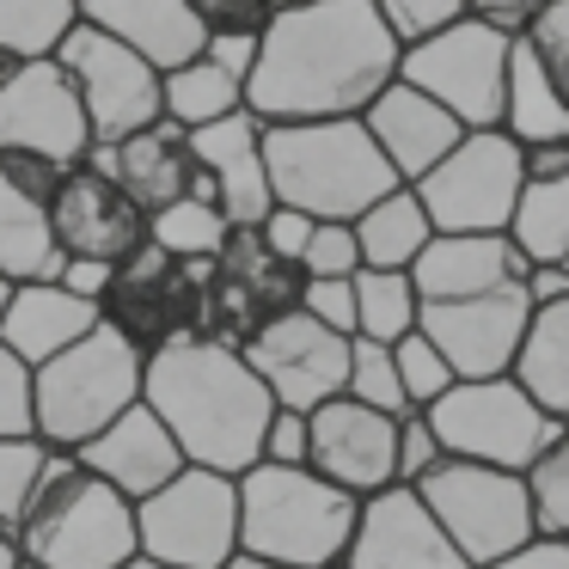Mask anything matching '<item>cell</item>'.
I'll return each mask as SVG.
<instances>
[{"label":"cell","instance_id":"obj_3","mask_svg":"<svg viewBox=\"0 0 569 569\" xmlns=\"http://www.w3.org/2000/svg\"><path fill=\"white\" fill-rule=\"evenodd\" d=\"M263 166H270L276 202L307 209L312 221H356L368 202L405 184L361 117L263 123Z\"/></svg>","mask_w":569,"mask_h":569},{"label":"cell","instance_id":"obj_27","mask_svg":"<svg viewBox=\"0 0 569 569\" xmlns=\"http://www.w3.org/2000/svg\"><path fill=\"white\" fill-rule=\"evenodd\" d=\"M508 239L527 251V263H569V148H527V184Z\"/></svg>","mask_w":569,"mask_h":569},{"label":"cell","instance_id":"obj_8","mask_svg":"<svg viewBox=\"0 0 569 569\" xmlns=\"http://www.w3.org/2000/svg\"><path fill=\"white\" fill-rule=\"evenodd\" d=\"M422 417L435 422L441 447L453 459H478V466L527 471L545 447L563 435V422L515 380V373H490V380H459L441 392Z\"/></svg>","mask_w":569,"mask_h":569},{"label":"cell","instance_id":"obj_48","mask_svg":"<svg viewBox=\"0 0 569 569\" xmlns=\"http://www.w3.org/2000/svg\"><path fill=\"white\" fill-rule=\"evenodd\" d=\"M209 62H221L227 74L251 80V62H258V31H209Z\"/></svg>","mask_w":569,"mask_h":569},{"label":"cell","instance_id":"obj_45","mask_svg":"<svg viewBox=\"0 0 569 569\" xmlns=\"http://www.w3.org/2000/svg\"><path fill=\"white\" fill-rule=\"evenodd\" d=\"M312 227H319V221H312L307 209H288V202H276V209L258 221V239H263V251H270V258H282V263H295V270H300V251H307Z\"/></svg>","mask_w":569,"mask_h":569},{"label":"cell","instance_id":"obj_20","mask_svg":"<svg viewBox=\"0 0 569 569\" xmlns=\"http://www.w3.org/2000/svg\"><path fill=\"white\" fill-rule=\"evenodd\" d=\"M74 459L92 471V478H104L111 490H123L129 502H141V496H153L160 483H172L178 471L190 466L184 447L172 441V429H166L160 417H153L148 405H129L117 422H104L92 441L74 447Z\"/></svg>","mask_w":569,"mask_h":569},{"label":"cell","instance_id":"obj_19","mask_svg":"<svg viewBox=\"0 0 569 569\" xmlns=\"http://www.w3.org/2000/svg\"><path fill=\"white\" fill-rule=\"evenodd\" d=\"M56 166L26 160V153H0V282H56L68 251L56 246L50 221V190Z\"/></svg>","mask_w":569,"mask_h":569},{"label":"cell","instance_id":"obj_46","mask_svg":"<svg viewBox=\"0 0 569 569\" xmlns=\"http://www.w3.org/2000/svg\"><path fill=\"white\" fill-rule=\"evenodd\" d=\"M307 410H282L276 405L270 429H263V459L270 466H307Z\"/></svg>","mask_w":569,"mask_h":569},{"label":"cell","instance_id":"obj_42","mask_svg":"<svg viewBox=\"0 0 569 569\" xmlns=\"http://www.w3.org/2000/svg\"><path fill=\"white\" fill-rule=\"evenodd\" d=\"M300 312H312L319 325L356 337V276H300Z\"/></svg>","mask_w":569,"mask_h":569},{"label":"cell","instance_id":"obj_40","mask_svg":"<svg viewBox=\"0 0 569 569\" xmlns=\"http://www.w3.org/2000/svg\"><path fill=\"white\" fill-rule=\"evenodd\" d=\"M38 435V398H31V361L0 343V441Z\"/></svg>","mask_w":569,"mask_h":569},{"label":"cell","instance_id":"obj_4","mask_svg":"<svg viewBox=\"0 0 569 569\" xmlns=\"http://www.w3.org/2000/svg\"><path fill=\"white\" fill-rule=\"evenodd\" d=\"M361 496L337 490L312 466H270L258 459L239 471V551L270 557L282 569H343Z\"/></svg>","mask_w":569,"mask_h":569},{"label":"cell","instance_id":"obj_13","mask_svg":"<svg viewBox=\"0 0 569 569\" xmlns=\"http://www.w3.org/2000/svg\"><path fill=\"white\" fill-rule=\"evenodd\" d=\"M0 153H26L56 172L92 153V123L56 56H26L0 74Z\"/></svg>","mask_w":569,"mask_h":569},{"label":"cell","instance_id":"obj_16","mask_svg":"<svg viewBox=\"0 0 569 569\" xmlns=\"http://www.w3.org/2000/svg\"><path fill=\"white\" fill-rule=\"evenodd\" d=\"M50 221L56 246L68 258H104L123 270L141 246H148V209L117 184L111 172H99L92 160L68 166L50 190Z\"/></svg>","mask_w":569,"mask_h":569},{"label":"cell","instance_id":"obj_34","mask_svg":"<svg viewBox=\"0 0 569 569\" xmlns=\"http://www.w3.org/2000/svg\"><path fill=\"white\" fill-rule=\"evenodd\" d=\"M80 26V0H0V50L26 62V56H56V43Z\"/></svg>","mask_w":569,"mask_h":569},{"label":"cell","instance_id":"obj_30","mask_svg":"<svg viewBox=\"0 0 569 569\" xmlns=\"http://www.w3.org/2000/svg\"><path fill=\"white\" fill-rule=\"evenodd\" d=\"M515 380L569 429V295L551 307H532L527 343L515 356Z\"/></svg>","mask_w":569,"mask_h":569},{"label":"cell","instance_id":"obj_15","mask_svg":"<svg viewBox=\"0 0 569 569\" xmlns=\"http://www.w3.org/2000/svg\"><path fill=\"white\" fill-rule=\"evenodd\" d=\"M527 325H532V295L527 282H508L466 300H422L417 331L453 361L459 380H490V373H515Z\"/></svg>","mask_w":569,"mask_h":569},{"label":"cell","instance_id":"obj_31","mask_svg":"<svg viewBox=\"0 0 569 569\" xmlns=\"http://www.w3.org/2000/svg\"><path fill=\"white\" fill-rule=\"evenodd\" d=\"M502 129L520 148H569V104L532 62V50L515 38V62H508V99H502Z\"/></svg>","mask_w":569,"mask_h":569},{"label":"cell","instance_id":"obj_47","mask_svg":"<svg viewBox=\"0 0 569 569\" xmlns=\"http://www.w3.org/2000/svg\"><path fill=\"white\" fill-rule=\"evenodd\" d=\"M209 31H263V19L276 13V0H190Z\"/></svg>","mask_w":569,"mask_h":569},{"label":"cell","instance_id":"obj_52","mask_svg":"<svg viewBox=\"0 0 569 569\" xmlns=\"http://www.w3.org/2000/svg\"><path fill=\"white\" fill-rule=\"evenodd\" d=\"M527 295H532V307L563 300L569 295V263H532V270H527Z\"/></svg>","mask_w":569,"mask_h":569},{"label":"cell","instance_id":"obj_53","mask_svg":"<svg viewBox=\"0 0 569 569\" xmlns=\"http://www.w3.org/2000/svg\"><path fill=\"white\" fill-rule=\"evenodd\" d=\"M19 557H26V551H19V532L0 527V569H19Z\"/></svg>","mask_w":569,"mask_h":569},{"label":"cell","instance_id":"obj_49","mask_svg":"<svg viewBox=\"0 0 569 569\" xmlns=\"http://www.w3.org/2000/svg\"><path fill=\"white\" fill-rule=\"evenodd\" d=\"M56 282L74 288V295H87V300H99V307H104V295H111V282H117V263H104V258H68Z\"/></svg>","mask_w":569,"mask_h":569},{"label":"cell","instance_id":"obj_7","mask_svg":"<svg viewBox=\"0 0 569 569\" xmlns=\"http://www.w3.org/2000/svg\"><path fill=\"white\" fill-rule=\"evenodd\" d=\"M417 496L429 502V515L441 520V532L453 539V551L471 569H483L496 557L520 551L527 539H539L527 471H502V466H478V459L447 453L435 471L417 478Z\"/></svg>","mask_w":569,"mask_h":569},{"label":"cell","instance_id":"obj_32","mask_svg":"<svg viewBox=\"0 0 569 569\" xmlns=\"http://www.w3.org/2000/svg\"><path fill=\"white\" fill-rule=\"evenodd\" d=\"M160 99H166V117L178 129H202V123H221V117L246 111V80L227 74L209 56H197V62L160 74Z\"/></svg>","mask_w":569,"mask_h":569},{"label":"cell","instance_id":"obj_6","mask_svg":"<svg viewBox=\"0 0 569 569\" xmlns=\"http://www.w3.org/2000/svg\"><path fill=\"white\" fill-rule=\"evenodd\" d=\"M141 373H148V349L123 331V325L99 319L80 343L31 368V398H38V441L56 453H74L80 441L117 422L129 405H141Z\"/></svg>","mask_w":569,"mask_h":569},{"label":"cell","instance_id":"obj_51","mask_svg":"<svg viewBox=\"0 0 569 569\" xmlns=\"http://www.w3.org/2000/svg\"><path fill=\"white\" fill-rule=\"evenodd\" d=\"M539 7H545V0H471V19H483V26L520 38V31L532 26V13H539Z\"/></svg>","mask_w":569,"mask_h":569},{"label":"cell","instance_id":"obj_38","mask_svg":"<svg viewBox=\"0 0 569 569\" xmlns=\"http://www.w3.org/2000/svg\"><path fill=\"white\" fill-rule=\"evenodd\" d=\"M43 459H50V447H43L38 435H26V441H0V527L19 532L31 496H38Z\"/></svg>","mask_w":569,"mask_h":569},{"label":"cell","instance_id":"obj_22","mask_svg":"<svg viewBox=\"0 0 569 569\" xmlns=\"http://www.w3.org/2000/svg\"><path fill=\"white\" fill-rule=\"evenodd\" d=\"M361 123H368V136L380 141V153L392 160V172L405 178V184H417L422 172H435V166L459 148V136H466V123H459L447 104H435L429 92H417L410 80H392V87L361 111Z\"/></svg>","mask_w":569,"mask_h":569},{"label":"cell","instance_id":"obj_36","mask_svg":"<svg viewBox=\"0 0 569 569\" xmlns=\"http://www.w3.org/2000/svg\"><path fill=\"white\" fill-rule=\"evenodd\" d=\"M349 398L386 410V417H405V386H398V361H392V343H373V337H349V380H343Z\"/></svg>","mask_w":569,"mask_h":569},{"label":"cell","instance_id":"obj_23","mask_svg":"<svg viewBox=\"0 0 569 569\" xmlns=\"http://www.w3.org/2000/svg\"><path fill=\"white\" fill-rule=\"evenodd\" d=\"M527 251L508 233H435L422 258L410 263V282H417V300H466L527 282Z\"/></svg>","mask_w":569,"mask_h":569},{"label":"cell","instance_id":"obj_43","mask_svg":"<svg viewBox=\"0 0 569 569\" xmlns=\"http://www.w3.org/2000/svg\"><path fill=\"white\" fill-rule=\"evenodd\" d=\"M361 270V246L349 221H319L300 251V276H356Z\"/></svg>","mask_w":569,"mask_h":569},{"label":"cell","instance_id":"obj_25","mask_svg":"<svg viewBox=\"0 0 569 569\" xmlns=\"http://www.w3.org/2000/svg\"><path fill=\"white\" fill-rule=\"evenodd\" d=\"M87 160L99 166V172H111L148 214L166 209L172 197H184V190L197 184V172H202L197 153H190V129H178L172 117L136 129V136H123V141H104V148H92Z\"/></svg>","mask_w":569,"mask_h":569},{"label":"cell","instance_id":"obj_29","mask_svg":"<svg viewBox=\"0 0 569 569\" xmlns=\"http://www.w3.org/2000/svg\"><path fill=\"white\" fill-rule=\"evenodd\" d=\"M227 239H233V221L221 214L214 202V178L197 172V184L184 197H172L166 209L148 214V246H160L166 258L178 263H202V258H221Z\"/></svg>","mask_w":569,"mask_h":569},{"label":"cell","instance_id":"obj_26","mask_svg":"<svg viewBox=\"0 0 569 569\" xmlns=\"http://www.w3.org/2000/svg\"><path fill=\"white\" fill-rule=\"evenodd\" d=\"M99 319H104L99 300L74 295V288H62V282H13L7 319H0V343L13 349L19 361L43 368V361L62 356L68 343H80Z\"/></svg>","mask_w":569,"mask_h":569},{"label":"cell","instance_id":"obj_18","mask_svg":"<svg viewBox=\"0 0 569 569\" xmlns=\"http://www.w3.org/2000/svg\"><path fill=\"white\" fill-rule=\"evenodd\" d=\"M343 569H471L417 496V483H386L361 496L356 532H349Z\"/></svg>","mask_w":569,"mask_h":569},{"label":"cell","instance_id":"obj_57","mask_svg":"<svg viewBox=\"0 0 569 569\" xmlns=\"http://www.w3.org/2000/svg\"><path fill=\"white\" fill-rule=\"evenodd\" d=\"M19 569H43V563H31V557H19Z\"/></svg>","mask_w":569,"mask_h":569},{"label":"cell","instance_id":"obj_39","mask_svg":"<svg viewBox=\"0 0 569 569\" xmlns=\"http://www.w3.org/2000/svg\"><path fill=\"white\" fill-rule=\"evenodd\" d=\"M520 43L532 50V62L545 68V80L557 87V99L569 104V0H545L532 26L520 31Z\"/></svg>","mask_w":569,"mask_h":569},{"label":"cell","instance_id":"obj_37","mask_svg":"<svg viewBox=\"0 0 569 569\" xmlns=\"http://www.w3.org/2000/svg\"><path fill=\"white\" fill-rule=\"evenodd\" d=\"M392 361H398V386H405V405H410V410H429L441 392H453V386H459L453 361H447L422 331L398 337V343H392Z\"/></svg>","mask_w":569,"mask_h":569},{"label":"cell","instance_id":"obj_44","mask_svg":"<svg viewBox=\"0 0 569 569\" xmlns=\"http://www.w3.org/2000/svg\"><path fill=\"white\" fill-rule=\"evenodd\" d=\"M447 459L441 435H435V422L422 417V410H405L398 417V483H417L422 471H435Z\"/></svg>","mask_w":569,"mask_h":569},{"label":"cell","instance_id":"obj_58","mask_svg":"<svg viewBox=\"0 0 569 569\" xmlns=\"http://www.w3.org/2000/svg\"><path fill=\"white\" fill-rule=\"evenodd\" d=\"M276 7H295V0H276Z\"/></svg>","mask_w":569,"mask_h":569},{"label":"cell","instance_id":"obj_35","mask_svg":"<svg viewBox=\"0 0 569 569\" xmlns=\"http://www.w3.org/2000/svg\"><path fill=\"white\" fill-rule=\"evenodd\" d=\"M527 496L539 539H569V429L527 466Z\"/></svg>","mask_w":569,"mask_h":569},{"label":"cell","instance_id":"obj_12","mask_svg":"<svg viewBox=\"0 0 569 569\" xmlns=\"http://www.w3.org/2000/svg\"><path fill=\"white\" fill-rule=\"evenodd\" d=\"M56 62H62V74L74 80L80 104H87L92 148L123 141V136H136V129H148V123H160V117H166L160 68L141 62L129 43H117L111 31L87 26V19L56 43Z\"/></svg>","mask_w":569,"mask_h":569},{"label":"cell","instance_id":"obj_41","mask_svg":"<svg viewBox=\"0 0 569 569\" xmlns=\"http://www.w3.org/2000/svg\"><path fill=\"white\" fill-rule=\"evenodd\" d=\"M373 7H380V19L392 26L398 43H422L471 13V0H373Z\"/></svg>","mask_w":569,"mask_h":569},{"label":"cell","instance_id":"obj_17","mask_svg":"<svg viewBox=\"0 0 569 569\" xmlns=\"http://www.w3.org/2000/svg\"><path fill=\"white\" fill-rule=\"evenodd\" d=\"M307 466L331 478L349 496H373L398 483V417L337 392L319 410H307Z\"/></svg>","mask_w":569,"mask_h":569},{"label":"cell","instance_id":"obj_33","mask_svg":"<svg viewBox=\"0 0 569 569\" xmlns=\"http://www.w3.org/2000/svg\"><path fill=\"white\" fill-rule=\"evenodd\" d=\"M422 319V300L410 270H356V337L398 343Z\"/></svg>","mask_w":569,"mask_h":569},{"label":"cell","instance_id":"obj_24","mask_svg":"<svg viewBox=\"0 0 569 569\" xmlns=\"http://www.w3.org/2000/svg\"><path fill=\"white\" fill-rule=\"evenodd\" d=\"M80 19L111 31L117 43H129L160 74H172V68L197 62L209 50V19L190 0H80Z\"/></svg>","mask_w":569,"mask_h":569},{"label":"cell","instance_id":"obj_9","mask_svg":"<svg viewBox=\"0 0 569 569\" xmlns=\"http://www.w3.org/2000/svg\"><path fill=\"white\" fill-rule=\"evenodd\" d=\"M141 557L166 569H221L239 557V478L184 466L172 483L136 502Z\"/></svg>","mask_w":569,"mask_h":569},{"label":"cell","instance_id":"obj_21","mask_svg":"<svg viewBox=\"0 0 569 569\" xmlns=\"http://www.w3.org/2000/svg\"><path fill=\"white\" fill-rule=\"evenodd\" d=\"M190 153L214 178V202H221V214L233 227H258L276 209L270 166H263V117L233 111L221 123L190 129Z\"/></svg>","mask_w":569,"mask_h":569},{"label":"cell","instance_id":"obj_56","mask_svg":"<svg viewBox=\"0 0 569 569\" xmlns=\"http://www.w3.org/2000/svg\"><path fill=\"white\" fill-rule=\"evenodd\" d=\"M7 295H13V282H0V319H7Z\"/></svg>","mask_w":569,"mask_h":569},{"label":"cell","instance_id":"obj_2","mask_svg":"<svg viewBox=\"0 0 569 569\" xmlns=\"http://www.w3.org/2000/svg\"><path fill=\"white\" fill-rule=\"evenodd\" d=\"M141 405L172 429L190 466L227 471V478L263 459V429L276 417V398L251 373L246 349L202 331H178L148 349Z\"/></svg>","mask_w":569,"mask_h":569},{"label":"cell","instance_id":"obj_11","mask_svg":"<svg viewBox=\"0 0 569 569\" xmlns=\"http://www.w3.org/2000/svg\"><path fill=\"white\" fill-rule=\"evenodd\" d=\"M520 184H527V148L508 129H466L459 148L417 178V197L435 233H508Z\"/></svg>","mask_w":569,"mask_h":569},{"label":"cell","instance_id":"obj_50","mask_svg":"<svg viewBox=\"0 0 569 569\" xmlns=\"http://www.w3.org/2000/svg\"><path fill=\"white\" fill-rule=\"evenodd\" d=\"M483 569H569V539H527L520 551L496 557Z\"/></svg>","mask_w":569,"mask_h":569},{"label":"cell","instance_id":"obj_28","mask_svg":"<svg viewBox=\"0 0 569 569\" xmlns=\"http://www.w3.org/2000/svg\"><path fill=\"white\" fill-rule=\"evenodd\" d=\"M349 227H356V246H361V270H410V263L422 258V246L435 239V221H429V209H422L417 184L386 190V197L368 202Z\"/></svg>","mask_w":569,"mask_h":569},{"label":"cell","instance_id":"obj_10","mask_svg":"<svg viewBox=\"0 0 569 569\" xmlns=\"http://www.w3.org/2000/svg\"><path fill=\"white\" fill-rule=\"evenodd\" d=\"M508 62H515V38L466 13L447 31H435V38L405 43L398 80H410V87L429 92L435 104H447L466 129H502Z\"/></svg>","mask_w":569,"mask_h":569},{"label":"cell","instance_id":"obj_54","mask_svg":"<svg viewBox=\"0 0 569 569\" xmlns=\"http://www.w3.org/2000/svg\"><path fill=\"white\" fill-rule=\"evenodd\" d=\"M221 569H282V563H270V557H251V551H239V557H227Z\"/></svg>","mask_w":569,"mask_h":569},{"label":"cell","instance_id":"obj_55","mask_svg":"<svg viewBox=\"0 0 569 569\" xmlns=\"http://www.w3.org/2000/svg\"><path fill=\"white\" fill-rule=\"evenodd\" d=\"M123 569H166V563H153V557H129Z\"/></svg>","mask_w":569,"mask_h":569},{"label":"cell","instance_id":"obj_14","mask_svg":"<svg viewBox=\"0 0 569 569\" xmlns=\"http://www.w3.org/2000/svg\"><path fill=\"white\" fill-rule=\"evenodd\" d=\"M239 349H246L251 373L270 386V398L282 410H319L349 380V337L300 307L270 312Z\"/></svg>","mask_w":569,"mask_h":569},{"label":"cell","instance_id":"obj_1","mask_svg":"<svg viewBox=\"0 0 569 569\" xmlns=\"http://www.w3.org/2000/svg\"><path fill=\"white\" fill-rule=\"evenodd\" d=\"M405 43L373 0H295L258 31V62L246 80V111L263 123L361 117L398 80Z\"/></svg>","mask_w":569,"mask_h":569},{"label":"cell","instance_id":"obj_5","mask_svg":"<svg viewBox=\"0 0 569 569\" xmlns=\"http://www.w3.org/2000/svg\"><path fill=\"white\" fill-rule=\"evenodd\" d=\"M19 551L43 569H123L129 557H141L136 502L92 478L74 453L50 447L38 496L19 520Z\"/></svg>","mask_w":569,"mask_h":569}]
</instances>
